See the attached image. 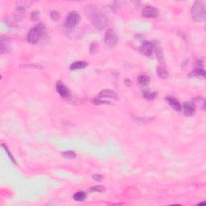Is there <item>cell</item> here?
I'll return each mask as SVG.
<instances>
[{"label":"cell","instance_id":"1","mask_svg":"<svg viewBox=\"0 0 206 206\" xmlns=\"http://www.w3.org/2000/svg\"><path fill=\"white\" fill-rule=\"evenodd\" d=\"M86 14L94 26L100 31L105 28L107 25V19L101 10L96 7H89L85 10Z\"/></svg>","mask_w":206,"mask_h":206},{"label":"cell","instance_id":"2","mask_svg":"<svg viewBox=\"0 0 206 206\" xmlns=\"http://www.w3.org/2000/svg\"><path fill=\"white\" fill-rule=\"evenodd\" d=\"M191 15L193 20L196 22H204L205 20L206 13L204 2L201 1H197L191 9Z\"/></svg>","mask_w":206,"mask_h":206},{"label":"cell","instance_id":"3","mask_svg":"<svg viewBox=\"0 0 206 206\" xmlns=\"http://www.w3.org/2000/svg\"><path fill=\"white\" fill-rule=\"evenodd\" d=\"M44 31H45V28H44L43 24H39L33 27L27 34V40L29 43H33V44L38 43L39 40L43 36Z\"/></svg>","mask_w":206,"mask_h":206},{"label":"cell","instance_id":"4","mask_svg":"<svg viewBox=\"0 0 206 206\" xmlns=\"http://www.w3.org/2000/svg\"><path fill=\"white\" fill-rule=\"evenodd\" d=\"M104 41L108 47L113 48L118 42V37H117L116 32L113 29H108L104 36Z\"/></svg>","mask_w":206,"mask_h":206},{"label":"cell","instance_id":"5","mask_svg":"<svg viewBox=\"0 0 206 206\" xmlns=\"http://www.w3.org/2000/svg\"><path fill=\"white\" fill-rule=\"evenodd\" d=\"M81 16L80 14L76 11H71L69 14H68L66 17V19L65 21V27L67 28H71L73 27L77 24H78L81 21Z\"/></svg>","mask_w":206,"mask_h":206},{"label":"cell","instance_id":"6","mask_svg":"<svg viewBox=\"0 0 206 206\" xmlns=\"http://www.w3.org/2000/svg\"><path fill=\"white\" fill-rule=\"evenodd\" d=\"M155 43L153 42H145L139 47V51L146 56H150L154 53Z\"/></svg>","mask_w":206,"mask_h":206},{"label":"cell","instance_id":"7","mask_svg":"<svg viewBox=\"0 0 206 206\" xmlns=\"http://www.w3.org/2000/svg\"><path fill=\"white\" fill-rule=\"evenodd\" d=\"M142 14L146 18H155L159 14V11L152 6H146L142 11Z\"/></svg>","mask_w":206,"mask_h":206},{"label":"cell","instance_id":"8","mask_svg":"<svg viewBox=\"0 0 206 206\" xmlns=\"http://www.w3.org/2000/svg\"><path fill=\"white\" fill-rule=\"evenodd\" d=\"M56 91H57L58 94H60L62 98H68L70 95L69 90L67 88V86L63 84L60 81L56 82Z\"/></svg>","mask_w":206,"mask_h":206},{"label":"cell","instance_id":"9","mask_svg":"<svg viewBox=\"0 0 206 206\" xmlns=\"http://www.w3.org/2000/svg\"><path fill=\"white\" fill-rule=\"evenodd\" d=\"M99 98H110L114 99V100H118V95L116 92H114L112 89H103L99 93Z\"/></svg>","mask_w":206,"mask_h":206},{"label":"cell","instance_id":"10","mask_svg":"<svg viewBox=\"0 0 206 206\" xmlns=\"http://www.w3.org/2000/svg\"><path fill=\"white\" fill-rule=\"evenodd\" d=\"M195 104L192 102H185L183 105V110H184V113L186 116H192V114H194L195 113Z\"/></svg>","mask_w":206,"mask_h":206},{"label":"cell","instance_id":"11","mask_svg":"<svg viewBox=\"0 0 206 206\" xmlns=\"http://www.w3.org/2000/svg\"><path fill=\"white\" fill-rule=\"evenodd\" d=\"M165 100L168 101V104H169L174 110L178 111V112H180V110H182V106L180 105V103L179 102V101H178L176 98H172V97H166Z\"/></svg>","mask_w":206,"mask_h":206},{"label":"cell","instance_id":"12","mask_svg":"<svg viewBox=\"0 0 206 206\" xmlns=\"http://www.w3.org/2000/svg\"><path fill=\"white\" fill-rule=\"evenodd\" d=\"M11 49V45H10V41L8 38L1 39V43H0V53L4 54V53H8Z\"/></svg>","mask_w":206,"mask_h":206},{"label":"cell","instance_id":"13","mask_svg":"<svg viewBox=\"0 0 206 206\" xmlns=\"http://www.w3.org/2000/svg\"><path fill=\"white\" fill-rule=\"evenodd\" d=\"M87 64L85 61H76V62H73L72 65H70L69 69L71 70H77V69H84L87 66Z\"/></svg>","mask_w":206,"mask_h":206},{"label":"cell","instance_id":"14","mask_svg":"<svg viewBox=\"0 0 206 206\" xmlns=\"http://www.w3.org/2000/svg\"><path fill=\"white\" fill-rule=\"evenodd\" d=\"M154 53H156V57L158 58V60H159V62H163V61H164V60H163V52H162V48H160V46L156 45V43H155Z\"/></svg>","mask_w":206,"mask_h":206},{"label":"cell","instance_id":"15","mask_svg":"<svg viewBox=\"0 0 206 206\" xmlns=\"http://www.w3.org/2000/svg\"><path fill=\"white\" fill-rule=\"evenodd\" d=\"M73 199L76 201H83L86 199V193L83 191H80V192H76L73 195Z\"/></svg>","mask_w":206,"mask_h":206},{"label":"cell","instance_id":"16","mask_svg":"<svg viewBox=\"0 0 206 206\" xmlns=\"http://www.w3.org/2000/svg\"><path fill=\"white\" fill-rule=\"evenodd\" d=\"M150 82V78L146 75H139L138 77V83L140 85H146Z\"/></svg>","mask_w":206,"mask_h":206},{"label":"cell","instance_id":"17","mask_svg":"<svg viewBox=\"0 0 206 206\" xmlns=\"http://www.w3.org/2000/svg\"><path fill=\"white\" fill-rule=\"evenodd\" d=\"M157 74H158V76L160 78H167L168 76V71L164 69L163 67H162V66H159L158 68H157Z\"/></svg>","mask_w":206,"mask_h":206},{"label":"cell","instance_id":"18","mask_svg":"<svg viewBox=\"0 0 206 206\" xmlns=\"http://www.w3.org/2000/svg\"><path fill=\"white\" fill-rule=\"evenodd\" d=\"M156 94L157 93L156 92H151V91H144L143 93V98L146 100H152L156 97Z\"/></svg>","mask_w":206,"mask_h":206},{"label":"cell","instance_id":"19","mask_svg":"<svg viewBox=\"0 0 206 206\" xmlns=\"http://www.w3.org/2000/svg\"><path fill=\"white\" fill-rule=\"evenodd\" d=\"M98 51V42H93L89 46V53H91L92 55L96 54Z\"/></svg>","mask_w":206,"mask_h":206},{"label":"cell","instance_id":"20","mask_svg":"<svg viewBox=\"0 0 206 206\" xmlns=\"http://www.w3.org/2000/svg\"><path fill=\"white\" fill-rule=\"evenodd\" d=\"M62 155L64 157H65L66 159H72L76 157V153L72 151H65V152H63Z\"/></svg>","mask_w":206,"mask_h":206},{"label":"cell","instance_id":"21","mask_svg":"<svg viewBox=\"0 0 206 206\" xmlns=\"http://www.w3.org/2000/svg\"><path fill=\"white\" fill-rule=\"evenodd\" d=\"M191 75L197 76V77H201V76L204 77V76H205V72H204V69H201L198 68V69H195L194 71H193V72L190 74V76H191Z\"/></svg>","mask_w":206,"mask_h":206},{"label":"cell","instance_id":"22","mask_svg":"<svg viewBox=\"0 0 206 206\" xmlns=\"http://www.w3.org/2000/svg\"><path fill=\"white\" fill-rule=\"evenodd\" d=\"M2 147H3V148H4L5 151L7 152V156H8V157H9V158H10V159L11 160V162H13V163L16 164V161H15V159H14V157H13V156H12V155H11V153L9 150H8V148H7V146H5L4 144H2Z\"/></svg>","mask_w":206,"mask_h":206},{"label":"cell","instance_id":"23","mask_svg":"<svg viewBox=\"0 0 206 206\" xmlns=\"http://www.w3.org/2000/svg\"><path fill=\"white\" fill-rule=\"evenodd\" d=\"M105 191V188L102 186H94V187L89 188V192H102Z\"/></svg>","mask_w":206,"mask_h":206},{"label":"cell","instance_id":"24","mask_svg":"<svg viewBox=\"0 0 206 206\" xmlns=\"http://www.w3.org/2000/svg\"><path fill=\"white\" fill-rule=\"evenodd\" d=\"M93 103L95 104V105H102V104H110V102H109V101H102V100H101L100 98H94V100H93Z\"/></svg>","mask_w":206,"mask_h":206},{"label":"cell","instance_id":"25","mask_svg":"<svg viewBox=\"0 0 206 206\" xmlns=\"http://www.w3.org/2000/svg\"><path fill=\"white\" fill-rule=\"evenodd\" d=\"M50 17L53 20L56 21L59 19V13L56 11H50Z\"/></svg>","mask_w":206,"mask_h":206},{"label":"cell","instance_id":"26","mask_svg":"<svg viewBox=\"0 0 206 206\" xmlns=\"http://www.w3.org/2000/svg\"><path fill=\"white\" fill-rule=\"evenodd\" d=\"M39 15H40V11H37V10L34 11L31 13V19H34V20H36V19L39 17Z\"/></svg>","mask_w":206,"mask_h":206},{"label":"cell","instance_id":"27","mask_svg":"<svg viewBox=\"0 0 206 206\" xmlns=\"http://www.w3.org/2000/svg\"><path fill=\"white\" fill-rule=\"evenodd\" d=\"M93 179H94L95 181H101L103 179V176L101 175H100V174H94V175H93Z\"/></svg>","mask_w":206,"mask_h":206}]
</instances>
